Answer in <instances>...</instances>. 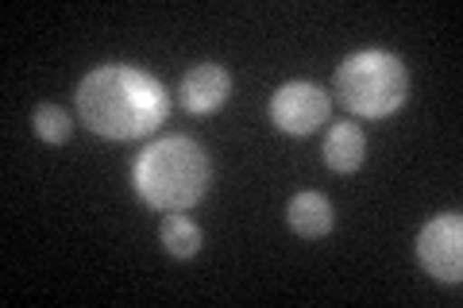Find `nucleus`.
Segmentation results:
<instances>
[{
    "label": "nucleus",
    "instance_id": "nucleus-1",
    "mask_svg": "<svg viewBox=\"0 0 463 308\" xmlns=\"http://www.w3.org/2000/svg\"><path fill=\"white\" fill-rule=\"evenodd\" d=\"M78 116L93 135L139 139L166 120L170 97L151 73L132 66H100L78 85Z\"/></svg>",
    "mask_w": 463,
    "mask_h": 308
},
{
    "label": "nucleus",
    "instance_id": "nucleus-2",
    "mask_svg": "<svg viewBox=\"0 0 463 308\" xmlns=\"http://www.w3.org/2000/svg\"><path fill=\"white\" fill-rule=\"evenodd\" d=\"M209 154L185 135H166L136 158V193L158 212H185L209 193Z\"/></svg>",
    "mask_w": 463,
    "mask_h": 308
},
{
    "label": "nucleus",
    "instance_id": "nucleus-3",
    "mask_svg": "<svg viewBox=\"0 0 463 308\" xmlns=\"http://www.w3.org/2000/svg\"><path fill=\"white\" fill-rule=\"evenodd\" d=\"M336 93L347 112L364 120H386L410 97V70L390 51H359L340 62Z\"/></svg>",
    "mask_w": 463,
    "mask_h": 308
},
{
    "label": "nucleus",
    "instance_id": "nucleus-4",
    "mask_svg": "<svg viewBox=\"0 0 463 308\" xmlns=\"http://www.w3.org/2000/svg\"><path fill=\"white\" fill-rule=\"evenodd\" d=\"M417 262L429 277L444 285H456L463 277V219L456 212L429 219L417 236Z\"/></svg>",
    "mask_w": 463,
    "mask_h": 308
},
{
    "label": "nucleus",
    "instance_id": "nucleus-5",
    "mask_svg": "<svg viewBox=\"0 0 463 308\" xmlns=\"http://www.w3.org/2000/svg\"><path fill=\"white\" fill-rule=\"evenodd\" d=\"M328 108L332 100L325 89H317L309 81H286L270 97V124L286 135H309L328 120Z\"/></svg>",
    "mask_w": 463,
    "mask_h": 308
},
{
    "label": "nucleus",
    "instance_id": "nucleus-6",
    "mask_svg": "<svg viewBox=\"0 0 463 308\" xmlns=\"http://www.w3.org/2000/svg\"><path fill=\"white\" fill-rule=\"evenodd\" d=\"M228 93H232V73H228L224 66H213V62L194 66V70L182 78V89H178L182 108L194 112V116L216 112V108H221L224 100H228Z\"/></svg>",
    "mask_w": 463,
    "mask_h": 308
},
{
    "label": "nucleus",
    "instance_id": "nucleus-7",
    "mask_svg": "<svg viewBox=\"0 0 463 308\" xmlns=\"http://www.w3.org/2000/svg\"><path fill=\"white\" fill-rule=\"evenodd\" d=\"M286 224L301 239H321L336 224V212H332V201L321 193H298L286 204Z\"/></svg>",
    "mask_w": 463,
    "mask_h": 308
},
{
    "label": "nucleus",
    "instance_id": "nucleus-8",
    "mask_svg": "<svg viewBox=\"0 0 463 308\" xmlns=\"http://www.w3.org/2000/svg\"><path fill=\"white\" fill-rule=\"evenodd\" d=\"M364 154H367V139L355 124H332L328 135H325V163L336 170V173H355L364 166Z\"/></svg>",
    "mask_w": 463,
    "mask_h": 308
},
{
    "label": "nucleus",
    "instance_id": "nucleus-9",
    "mask_svg": "<svg viewBox=\"0 0 463 308\" xmlns=\"http://www.w3.org/2000/svg\"><path fill=\"white\" fill-rule=\"evenodd\" d=\"M158 239H163V247L174 258H194L201 251V243H205L201 228L194 224V219H185L182 212H166L163 228H158Z\"/></svg>",
    "mask_w": 463,
    "mask_h": 308
},
{
    "label": "nucleus",
    "instance_id": "nucleus-10",
    "mask_svg": "<svg viewBox=\"0 0 463 308\" xmlns=\"http://www.w3.org/2000/svg\"><path fill=\"white\" fill-rule=\"evenodd\" d=\"M32 124H35V135L51 146H62V143H70V135H74V120H70V112L58 108V105H39L32 112Z\"/></svg>",
    "mask_w": 463,
    "mask_h": 308
}]
</instances>
